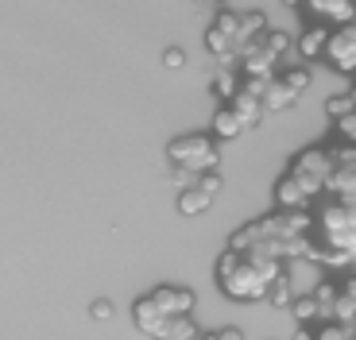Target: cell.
<instances>
[{
    "label": "cell",
    "instance_id": "6da1fadb",
    "mask_svg": "<svg viewBox=\"0 0 356 340\" xmlns=\"http://www.w3.org/2000/svg\"><path fill=\"white\" fill-rule=\"evenodd\" d=\"M167 159L175 167H186L194 174H202V170H217L221 151H217V139H209V135H175L167 144Z\"/></svg>",
    "mask_w": 356,
    "mask_h": 340
},
{
    "label": "cell",
    "instance_id": "7a4b0ae2",
    "mask_svg": "<svg viewBox=\"0 0 356 340\" xmlns=\"http://www.w3.org/2000/svg\"><path fill=\"white\" fill-rule=\"evenodd\" d=\"M325 189V182H318V178H306V174H298V170H291L283 182L275 186V201H279V209H306L314 201V197Z\"/></svg>",
    "mask_w": 356,
    "mask_h": 340
},
{
    "label": "cell",
    "instance_id": "3957f363",
    "mask_svg": "<svg viewBox=\"0 0 356 340\" xmlns=\"http://www.w3.org/2000/svg\"><path fill=\"white\" fill-rule=\"evenodd\" d=\"M325 58H330L341 74H356V19H348V24H341L337 31H330Z\"/></svg>",
    "mask_w": 356,
    "mask_h": 340
},
{
    "label": "cell",
    "instance_id": "277c9868",
    "mask_svg": "<svg viewBox=\"0 0 356 340\" xmlns=\"http://www.w3.org/2000/svg\"><path fill=\"white\" fill-rule=\"evenodd\" d=\"M132 321H136V329H140L143 337L163 340V332H167V325H170V314L155 302L152 294H143V298H136V302H132Z\"/></svg>",
    "mask_w": 356,
    "mask_h": 340
},
{
    "label": "cell",
    "instance_id": "5b68a950",
    "mask_svg": "<svg viewBox=\"0 0 356 340\" xmlns=\"http://www.w3.org/2000/svg\"><path fill=\"white\" fill-rule=\"evenodd\" d=\"M333 167H337V162H333V151H325V147H310V151L294 155V162H291V170H298L306 178H318V182L330 178Z\"/></svg>",
    "mask_w": 356,
    "mask_h": 340
},
{
    "label": "cell",
    "instance_id": "8992f818",
    "mask_svg": "<svg viewBox=\"0 0 356 340\" xmlns=\"http://www.w3.org/2000/svg\"><path fill=\"white\" fill-rule=\"evenodd\" d=\"M152 298L167 309L170 317L194 314V290H190V287H159V290H152Z\"/></svg>",
    "mask_w": 356,
    "mask_h": 340
},
{
    "label": "cell",
    "instance_id": "52a82bcc",
    "mask_svg": "<svg viewBox=\"0 0 356 340\" xmlns=\"http://www.w3.org/2000/svg\"><path fill=\"white\" fill-rule=\"evenodd\" d=\"M298 97H302V93L294 90V85H286L283 74H275L271 85H267V93H264V112H283V108L298 105Z\"/></svg>",
    "mask_w": 356,
    "mask_h": 340
},
{
    "label": "cell",
    "instance_id": "ba28073f",
    "mask_svg": "<svg viewBox=\"0 0 356 340\" xmlns=\"http://www.w3.org/2000/svg\"><path fill=\"white\" fill-rule=\"evenodd\" d=\"M213 201L217 197H209L205 194L202 186H186V189H178V213L182 216H202V213H209V209H213Z\"/></svg>",
    "mask_w": 356,
    "mask_h": 340
},
{
    "label": "cell",
    "instance_id": "9c48e42d",
    "mask_svg": "<svg viewBox=\"0 0 356 340\" xmlns=\"http://www.w3.org/2000/svg\"><path fill=\"white\" fill-rule=\"evenodd\" d=\"M244 132H248L244 117L229 105V101H225V105L213 112V135H221V139H236V135H244Z\"/></svg>",
    "mask_w": 356,
    "mask_h": 340
},
{
    "label": "cell",
    "instance_id": "30bf717a",
    "mask_svg": "<svg viewBox=\"0 0 356 340\" xmlns=\"http://www.w3.org/2000/svg\"><path fill=\"white\" fill-rule=\"evenodd\" d=\"M310 12H318V16L325 19H337V24H348V19H356V0H302Z\"/></svg>",
    "mask_w": 356,
    "mask_h": 340
},
{
    "label": "cell",
    "instance_id": "8fae6325",
    "mask_svg": "<svg viewBox=\"0 0 356 340\" xmlns=\"http://www.w3.org/2000/svg\"><path fill=\"white\" fill-rule=\"evenodd\" d=\"M325 43H330V27L325 24L306 27L302 35H298V54L302 58H318V54H325Z\"/></svg>",
    "mask_w": 356,
    "mask_h": 340
},
{
    "label": "cell",
    "instance_id": "7c38bea8",
    "mask_svg": "<svg viewBox=\"0 0 356 340\" xmlns=\"http://www.w3.org/2000/svg\"><path fill=\"white\" fill-rule=\"evenodd\" d=\"M291 314H294V321H298V325L321 321V305H318V298H314V290H302V294H294Z\"/></svg>",
    "mask_w": 356,
    "mask_h": 340
},
{
    "label": "cell",
    "instance_id": "4fadbf2b",
    "mask_svg": "<svg viewBox=\"0 0 356 340\" xmlns=\"http://www.w3.org/2000/svg\"><path fill=\"white\" fill-rule=\"evenodd\" d=\"M229 105L236 108V112H241V117H244V124H248V128H256L259 120H264V101H259V97H252V93H244V90H236V97H232Z\"/></svg>",
    "mask_w": 356,
    "mask_h": 340
},
{
    "label": "cell",
    "instance_id": "5bb4252c",
    "mask_svg": "<svg viewBox=\"0 0 356 340\" xmlns=\"http://www.w3.org/2000/svg\"><path fill=\"white\" fill-rule=\"evenodd\" d=\"M236 90H241V74L232 70V66H221V70L213 74V97L225 105V101L236 97Z\"/></svg>",
    "mask_w": 356,
    "mask_h": 340
},
{
    "label": "cell",
    "instance_id": "9a60e30c",
    "mask_svg": "<svg viewBox=\"0 0 356 340\" xmlns=\"http://www.w3.org/2000/svg\"><path fill=\"white\" fill-rule=\"evenodd\" d=\"M294 294H298V290H294V282H291V275H286V271L275 278V282H271V287H267V302L275 305V309H291Z\"/></svg>",
    "mask_w": 356,
    "mask_h": 340
},
{
    "label": "cell",
    "instance_id": "2e32d148",
    "mask_svg": "<svg viewBox=\"0 0 356 340\" xmlns=\"http://www.w3.org/2000/svg\"><path fill=\"white\" fill-rule=\"evenodd\" d=\"M194 337H197V325L190 321V314H178V317H170L167 332H163V340H194Z\"/></svg>",
    "mask_w": 356,
    "mask_h": 340
},
{
    "label": "cell",
    "instance_id": "e0dca14e",
    "mask_svg": "<svg viewBox=\"0 0 356 340\" xmlns=\"http://www.w3.org/2000/svg\"><path fill=\"white\" fill-rule=\"evenodd\" d=\"M348 112H356L353 93H341V97H330V101H325V117H330V120H341V117H348Z\"/></svg>",
    "mask_w": 356,
    "mask_h": 340
},
{
    "label": "cell",
    "instance_id": "ac0fdd59",
    "mask_svg": "<svg viewBox=\"0 0 356 340\" xmlns=\"http://www.w3.org/2000/svg\"><path fill=\"white\" fill-rule=\"evenodd\" d=\"M113 314H116V305L108 302V298H97V302H89V321L105 325V321H113Z\"/></svg>",
    "mask_w": 356,
    "mask_h": 340
},
{
    "label": "cell",
    "instance_id": "d6986e66",
    "mask_svg": "<svg viewBox=\"0 0 356 340\" xmlns=\"http://www.w3.org/2000/svg\"><path fill=\"white\" fill-rule=\"evenodd\" d=\"M283 81H286V85H294V90H298V93H306V90H310V66H294V70H286L283 74Z\"/></svg>",
    "mask_w": 356,
    "mask_h": 340
},
{
    "label": "cell",
    "instance_id": "ffe728a7",
    "mask_svg": "<svg viewBox=\"0 0 356 340\" xmlns=\"http://www.w3.org/2000/svg\"><path fill=\"white\" fill-rule=\"evenodd\" d=\"M197 186H202L209 197H217V194L225 189V178L217 174V170H202V174H197Z\"/></svg>",
    "mask_w": 356,
    "mask_h": 340
},
{
    "label": "cell",
    "instance_id": "44dd1931",
    "mask_svg": "<svg viewBox=\"0 0 356 340\" xmlns=\"http://www.w3.org/2000/svg\"><path fill=\"white\" fill-rule=\"evenodd\" d=\"M163 66H167V70H182V66H186V51H182V46H167V51H163Z\"/></svg>",
    "mask_w": 356,
    "mask_h": 340
},
{
    "label": "cell",
    "instance_id": "7402d4cb",
    "mask_svg": "<svg viewBox=\"0 0 356 340\" xmlns=\"http://www.w3.org/2000/svg\"><path fill=\"white\" fill-rule=\"evenodd\" d=\"M337 128H341V135H348V144L356 147V112H348V117H341V120H337Z\"/></svg>",
    "mask_w": 356,
    "mask_h": 340
},
{
    "label": "cell",
    "instance_id": "603a6c76",
    "mask_svg": "<svg viewBox=\"0 0 356 340\" xmlns=\"http://www.w3.org/2000/svg\"><path fill=\"white\" fill-rule=\"evenodd\" d=\"M217 340H244V332H241V329H232V325H229V329L217 332Z\"/></svg>",
    "mask_w": 356,
    "mask_h": 340
},
{
    "label": "cell",
    "instance_id": "cb8c5ba5",
    "mask_svg": "<svg viewBox=\"0 0 356 340\" xmlns=\"http://www.w3.org/2000/svg\"><path fill=\"white\" fill-rule=\"evenodd\" d=\"M294 340H314V332L306 329V325H298V332H294Z\"/></svg>",
    "mask_w": 356,
    "mask_h": 340
},
{
    "label": "cell",
    "instance_id": "d4e9b609",
    "mask_svg": "<svg viewBox=\"0 0 356 340\" xmlns=\"http://www.w3.org/2000/svg\"><path fill=\"white\" fill-rule=\"evenodd\" d=\"M194 4H202V8H221L225 0H194Z\"/></svg>",
    "mask_w": 356,
    "mask_h": 340
},
{
    "label": "cell",
    "instance_id": "484cf974",
    "mask_svg": "<svg viewBox=\"0 0 356 340\" xmlns=\"http://www.w3.org/2000/svg\"><path fill=\"white\" fill-rule=\"evenodd\" d=\"M194 340H217V332H213V337H202V332H197V337Z\"/></svg>",
    "mask_w": 356,
    "mask_h": 340
},
{
    "label": "cell",
    "instance_id": "4316f807",
    "mask_svg": "<svg viewBox=\"0 0 356 340\" xmlns=\"http://www.w3.org/2000/svg\"><path fill=\"white\" fill-rule=\"evenodd\" d=\"M348 93H353V101H356V85H353V90H348Z\"/></svg>",
    "mask_w": 356,
    "mask_h": 340
},
{
    "label": "cell",
    "instance_id": "83f0119b",
    "mask_svg": "<svg viewBox=\"0 0 356 340\" xmlns=\"http://www.w3.org/2000/svg\"><path fill=\"white\" fill-rule=\"evenodd\" d=\"M286 4H302V0H286Z\"/></svg>",
    "mask_w": 356,
    "mask_h": 340
}]
</instances>
